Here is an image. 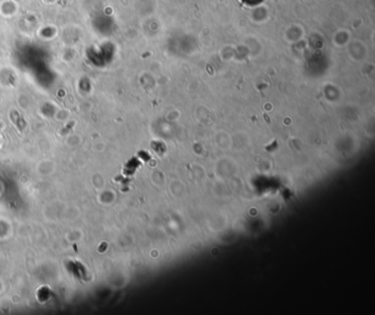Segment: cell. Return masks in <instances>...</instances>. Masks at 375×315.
Listing matches in <instances>:
<instances>
[{
  "mask_svg": "<svg viewBox=\"0 0 375 315\" xmlns=\"http://www.w3.org/2000/svg\"><path fill=\"white\" fill-rule=\"evenodd\" d=\"M242 3L246 4V5L251 6V7H255V6L260 5V4L263 3L265 0H241Z\"/></svg>",
  "mask_w": 375,
  "mask_h": 315,
  "instance_id": "cell-1",
  "label": "cell"
}]
</instances>
